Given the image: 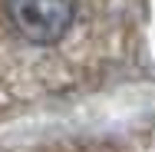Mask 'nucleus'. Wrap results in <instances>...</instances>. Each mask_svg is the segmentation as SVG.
<instances>
[{"mask_svg":"<svg viewBox=\"0 0 155 152\" xmlns=\"http://www.w3.org/2000/svg\"><path fill=\"white\" fill-rule=\"evenodd\" d=\"M13 30L27 43L53 46L69 33L79 0H3Z\"/></svg>","mask_w":155,"mask_h":152,"instance_id":"obj_1","label":"nucleus"}]
</instances>
